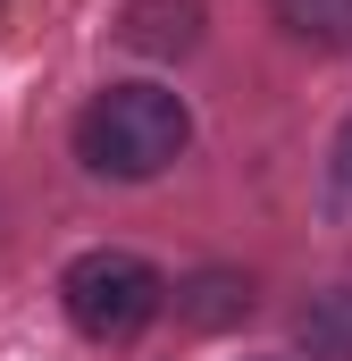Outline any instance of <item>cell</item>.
<instances>
[{
    "instance_id": "6da1fadb",
    "label": "cell",
    "mask_w": 352,
    "mask_h": 361,
    "mask_svg": "<svg viewBox=\"0 0 352 361\" xmlns=\"http://www.w3.org/2000/svg\"><path fill=\"white\" fill-rule=\"evenodd\" d=\"M76 160H84L92 177L109 185H151L168 177L176 160H184V143H193V109H184V92L168 85H101L76 109Z\"/></svg>"
},
{
    "instance_id": "7a4b0ae2",
    "label": "cell",
    "mask_w": 352,
    "mask_h": 361,
    "mask_svg": "<svg viewBox=\"0 0 352 361\" xmlns=\"http://www.w3.org/2000/svg\"><path fill=\"white\" fill-rule=\"evenodd\" d=\"M168 277L160 261H143V252H126V244H92L76 252L68 269H59V311L76 319V336L92 345H126V336H143L160 311H168Z\"/></svg>"
},
{
    "instance_id": "3957f363",
    "label": "cell",
    "mask_w": 352,
    "mask_h": 361,
    "mask_svg": "<svg viewBox=\"0 0 352 361\" xmlns=\"http://www.w3.org/2000/svg\"><path fill=\"white\" fill-rule=\"evenodd\" d=\"M201 25H210L201 0H126L118 8V42L134 59H160V68H176V59L201 51Z\"/></svg>"
},
{
    "instance_id": "277c9868",
    "label": "cell",
    "mask_w": 352,
    "mask_h": 361,
    "mask_svg": "<svg viewBox=\"0 0 352 361\" xmlns=\"http://www.w3.org/2000/svg\"><path fill=\"white\" fill-rule=\"evenodd\" d=\"M168 302H176V319H184V328H235V319H252V277L227 269V261H210V269L176 277Z\"/></svg>"
},
{
    "instance_id": "5b68a950",
    "label": "cell",
    "mask_w": 352,
    "mask_h": 361,
    "mask_svg": "<svg viewBox=\"0 0 352 361\" xmlns=\"http://www.w3.org/2000/svg\"><path fill=\"white\" fill-rule=\"evenodd\" d=\"M294 353L302 361H352V286H319L294 311Z\"/></svg>"
},
{
    "instance_id": "8992f818",
    "label": "cell",
    "mask_w": 352,
    "mask_h": 361,
    "mask_svg": "<svg viewBox=\"0 0 352 361\" xmlns=\"http://www.w3.org/2000/svg\"><path fill=\"white\" fill-rule=\"evenodd\" d=\"M285 42L302 51H352V0H268Z\"/></svg>"
},
{
    "instance_id": "52a82bcc",
    "label": "cell",
    "mask_w": 352,
    "mask_h": 361,
    "mask_svg": "<svg viewBox=\"0 0 352 361\" xmlns=\"http://www.w3.org/2000/svg\"><path fill=\"white\" fill-rule=\"evenodd\" d=\"M327 185H336V202H352V109L336 126V143H327Z\"/></svg>"
}]
</instances>
